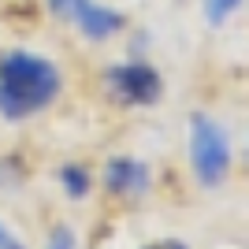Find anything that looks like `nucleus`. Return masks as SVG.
<instances>
[{"instance_id": "nucleus-4", "label": "nucleus", "mask_w": 249, "mask_h": 249, "mask_svg": "<svg viewBox=\"0 0 249 249\" xmlns=\"http://www.w3.org/2000/svg\"><path fill=\"white\" fill-rule=\"evenodd\" d=\"M153 186V171L138 156H112L104 164V190L115 201H142Z\"/></svg>"}, {"instance_id": "nucleus-7", "label": "nucleus", "mask_w": 249, "mask_h": 249, "mask_svg": "<svg viewBox=\"0 0 249 249\" xmlns=\"http://www.w3.org/2000/svg\"><path fill=\"white\" fill-rule=\"evenodd\" d=\"M238 8H242V0H205V15L212 26H223Z\"/></svg>"}, {"instance_id": "nucleus-1", "label": "nucleus", "mask_w": 249, "mask_h": 249, "mask_svg": "<svg viewBox=\"0 0 249 249\" xmlns=\"http://www.w3.org/2000/svg\"><path fill=\"white\" fill-rule=\"evenodd\" d=\"M63 93L60 67L37 52L15 49L0 60V115L8 123H22L41 115Z\"/></svg>"}, {"instance_id": "nucleus-8", "label": "nucleus", "mask_w": 249, "mask_h": 249, "mask_svg": "<svg viewBox=\"0 0 249 249\" xmlns=\"http://www.w3.org/2000/svg\"><path fill=\"white\" fill-rule=\"evenodd\" d=\"M45 249H78V234H74V227L56 223V227L49 231V238H45Z\"/></svg>"}, {"instance_id": "nucleus-11", "label": "nucleus", "mask_w": 249, "mask_h": 249, "mask_svg": "<svg viewBox=\"0 0 249 249\" xmlns=\"http://www.w3.org/2000/svg\"><path fill=\"white\" fill-rule=\"evenodd\" d=\"M145 249H186V242H156V246H145Z\"/></svg>"}, {"instance_id": "nucleus-9", "label": "nucleus", "mask_w": 249, "mask_h": 249, "mask_svg": "<svg viewBox=\"0 0 249 249\" xmlns=\"http://www.w3.org/2000/svg\"><path fill=\"white\" fill-rule=\"evenodd\" d=\"M49 8L56 11L63 22H74V15L86 8V0H49Z\"/></svg>"}, {"instance_id": "nucleus-10", "label": "nucleus", "mask_w": 249, "mask_h": 249, "mask_svg": "<svg viewBox=\"0 0 249 249\" xmlns=\"http://www.w3.org/2000/svg\"><path fill=\"white\" fill-rule=\"evenodd\" d=\"M0 249H26V246H22V242L15 238L8 227H4V219H0Z\"/></svg>"}, {"instance_id": "nucleus-3", "label": "nucleus", "mask_w": 249, "mask_h": 249, "mask_svg": "<svg viewBox=\"0 0 249 249\" xmlns=\"http://www.w3.org/2000/svg\"><path fill=\"white\" fill-rule=\"evenodd\" d=\"M104 86L119 108H153L164 97V78L153 63L145 60H130V63H115L104 71Z\"/></svg>"}, {"instance_id": "nucleus-2", "label": "nucleus", "mask_w": 249, "mask_h": 249, "mask_svg": "<svg viewBox=\"0 0 249 249\" xmlns=\"http://www.w3.org/2000/svg\"><path fill=\"white\" fill-rule=\"evenodd\" d=\"M190 164H194L197 182L208 190L223 186L231 167H234V149H231L227 126H219L205 112L190 115Z\"/></svg>"}, {"instance_id": "nucleus-6", "label": "nucleus", "mask_w": 249, "mask_h": 249, "mask_svg": "<svg viewBox=\"0 0 249 249\" xmlns=\"http://www.w3.org/2000/svg\"><path fill=\"white\" fill-rule=\"evenodd\" d=\"M56 178H60L63 194H67L71 201H86V197H89V190H93V175H89V167L78 164V160H67V164H60Z\"/></svg>"}, {"instance_id": "nucleus-5", "label": "nucleus", "mask_w": 249, "mask_h": 249, "mask_svg": "<svg viewBox=\"0 0 249 249\" xmlns=\"http://www.w3.org/2000/svg\"><path fill=\"white\" fill-rule=\"evenodd\" d=\"M74 26H78L82 37H89V41H108V37H115V34L126 26V19H123V11L108 8V4L86 0V8L74 15Z\"/></svg>"}]
</instances>
